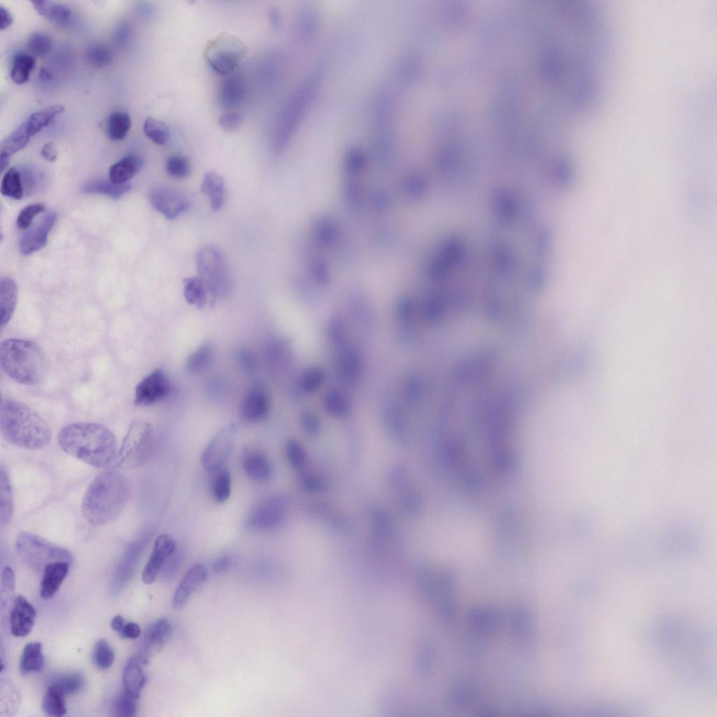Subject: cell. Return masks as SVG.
<instances>
[{
  "mask_svg": "<svg viewBox=\"0 0 717 717\" xmlns=\"http://www.w3.org/2000/svg\"><path fill=\"white\" fill-rule=\"evenodd\" d=\"M123 639H137L141 635L139 626L133 622L126 623L123 628L119 632Z\"/></svg>",
  "mask_w": 717,
  "mask_h": 717,
  "instance_id": "54",
  "label": "cell"
},
{
  "mask_svg": "<svg viewBox=\"0 0 717 717\" xmlns=\"http://www.w3.org/2000/svg\"><path fill=\"white\" fill-rule=\"evenodd\" d=\"M399 315L404 319H407L410 317L412 315V308L409 302L403 301L399 308Z\"/></svg>",
  "mask_w": 717,
  "mask_h": 717,
  "instance_id": "61",
  "label": "cell"
},
{
  "mask_svg": "<svg viewBox=\"0 0 717 717\" xmlns=\"http://www.w3.org/2000/svg\"><path fill=\"white\" fill-rule=\"evenodd\" d=\"M301 421L303 428L310 432H315L318 429V420L313 414L310 413L303 414Z\"/></svg>",
  "mask_w": 717,
  "mask_h": 717,
  "instance_id": "58",
  "label": "cell"
},
{
  "mask_svg": "<svg viewBox=\"0 0 717 717\" xmlns=\"http://www.w3.org/2000/svg\"><path fill=\"white\" fill-rule=\"evenodd\" d=\"M68 562H54L44 570L40 595L43 599L52 598L59 591L70 571Z\"/></svg>",
  "mask_w": 717,
  "mask_h": 717,
  "instance_id": "20",
  "label": "cell"
},
{
  "mask_svg": "<svg viewBox=\"0 0 717 717\" xmlns=\"http://www.w3.org/2000/svg\"><path fill=\"white\" fill-rule=\"evenodd\" d=\"M242 465L246 474L257 481H265L271 476L270 460L262 451L245 448L242 455Z\"/></svg>",
  "mask_w": 717,
  "mask_h": 717,
  "instance_id": "19",
  "label": "cell"
},
{
  "mask_svg": "<svg viewBox=\"0 0 717 717\" xmlns=\"http://www.w3.org/2000/svg\"><path fill=\"white\" fill-rule=\"evenodd\" d=\"M37 613L33 605L22 596L15 601L10 613V622L12 634L17 637L29 635L35 625Z\"/></svg>",
  "mask_w": 717,
  "mask_h": 717,
  "instance_id": "18",
  "label": "cell"
},
{
  "mask_svg": "<svg viewBox=\"0 0 717 717\" xmlns=\"http://www.w3.org/2000/svg\"><path fill=\"white\" fill-rule=\"evenodd\" d=\"M31 136L24 123L0 144V156L10 158L29 144Z\"/></svg>",
  "mask_w": 717,
  "mask_h": 717,
  "instance_id": "34",
  "label": "cell"
},
{
  "mask_svg": "<svg viewBox=\"0 0 717 717\" xmlns=\"http://www.w3.org/2000/svg\"><path fill=\"white\" fill-rule=\"evenodd\" d=\"M18 300V288L15 281L9 277L0 280V303H1L2 322L3 329L10 322L16 310Z\"/></svg>",
  "mask_w": 717,
  "mask_h": 717,
  "instance_id": "22",
  "label": "cell"
},
{
  "mask_svg": "<svg viewBox=\"0 0 717 717\" xmlns=\"http://www.w3.org/2000/svg\"><path fill=\"white\" fill-rule=\"evenodd\" d=\"M0 363L14 381L36 386L45 378V357L40 347L30 340L10 338L0 345Z\"/></svg>",
  "mask_w": 717,
  "mask_h": 717,
  "instance_id": "4",
  "label": "cell"
},
{
  "mask_svg": "<svg viewBox=\"0 0 717 717\" xmlns=\"http://www.w3.org/2000/svg\"><path fill=\"white\" fill-rule=\"evenodd\" d=\"M201 193L209 197L213 211H220L226 199L225 179L215 172H207L204 176Z\"/></svg>",
  "mask_w": 717,
  "mask_h": 717,
  "instance_id": "21",
  "label": "cell"
},
{
  "mask_svg": "<svg viewBox=\"0 0 717 717\" xmlns=\"http://www.w3.org/2000/svg\"><path fill=\"white\" fill-rule=\"evenodd\" d=\"M36 63V59L31 55H17L14 60L11 72L13 81L17 84H24L29 82Z\"/></svg>",
  "mask_w": 717,
  "mask_h": 717,
  "instance_id": "39",
  "label": "cell"
},
{
  "mask_svg": "<svg viewBox=\"0 0 717 717\" xmlns=\"http://www.w3.org/2000/svg\"><path fill=\"white\" fill-rule=\"evenodd\" d=\"M143 129L146 137L158 145L166 144L170 137L168 126L164 122L153 117L145 119Z\"/></svg>",
  "mask_w": 717,
  "mask_h": 717,
  "instance_id": "40",
  "label": "cell"
},
{
  "mask_svg": "<svg viewBox=\"0 0 717 717\" xmlns=\"http://www.w3.org/2000/svg\"><path fill=\"white\" fill-rule=\"evenodd\" d=\"M129 484L120 473L106 471L89 485L82 504L84 518L93 526H102L121 513L129 497Z\"/></svg>",
  "mask_w": 717,
  "mask_h": 717,
  "instance_id": "2",
  "label": "cell"
},
{
  "mask_svg": "<svg viewBox=\"0 0 717 717\" xmlns=\"http://www.w3.org/2000/svg\"><path fill=\"white\" fill-rule=\"evenodd\" d=\"M184 296L187 302L197 308H204L210 296L208 289L199 277L187 278L183 280Z\"/></svg>",
  "mask_w": 717,
  "mask_h": 717,
  "instance_id": "30",
  "label": "cell"
},
{
  "mask_svg": "<svg viewBox=\"0 0 717 717\" xmlns=\"http://www.w3.org/2000/svg\"><path fill=\"white\" fill-rule=\"evenodd\" d=\"M40 77L43 80H49L52 78V75L46 69H42L40 71Z\"/></svg>",
  "mask_w": 717,
  "mask_h": 717,
  "instance_id": "63",
  "label": "cell"
},
{
  "mask_svg": "<svg viewBox=\"0 0 717 717\" xmlns=\"http://www.w3.org/2000/svg\"><path fill=\"white\" fill-rule=\"evenodd\" d=\"M126 621L123 617L118 615L115 617L111 622V628L117 632H119L125 625Z\"/></svg>",
  "mask_w": 717,
  "mask_h": 717,
  "instance_id": "62",
  "label": "cell"
},
{
  "mask_svg": "<svg viewBox=\"0 0 717 717\" xmlns=\"http://www.w3.org/2000/svg\"><path fill=\"white\" fill-rule=\"evenodd\" d=\"M131 188L129 184L115 185L110 181H94L86 183L82 190L86 194L103 195L117 200L129 193Z\"/></svg>",
  "mask_w": 717,
  "mask_h": 717,
  "instance_id": "32",
  "label": "cell"
},
{
  "mask_svg": "<svg viewBox=\"0 0 717 717\" xmlns=\"http://www.w3.org/2000/svg\"><path fill=\"white\" fill-rule=\"evenodd\" d=\"M176 550L172 536L167 533L159 534L155 540L150 558L142 573V581L146 584H153L166 562Z\"/></svg>",
  "mask_w": 717,
  "mask_h": 717,
  "instance_id": "13",
  "label": "cell"
},
{
  "mask_svg": "<svg viewBox=\"0 0 717 717\" xmlns=\"http://www.w3.org/2000/svg\"><path fill=\"white\" fill-rule=\"evenodd\" d=\"M16 550L23 561L36 571H44L49 564L54 562L71 564L73 561V556L68 550L26 531L18 535Z\"/></svg>",
  "mask_w": 717,
  "mask_h": 717,
  "instance_id": "6",
  "label": "cell"
},
{
  "mask_svg": "<svg viewBox=\"0 0 717 717\" xmlns=\"http://www.w3.org/2000/svg\"><path fill=\"white\" fill-rule=\"evenodd\" d=\"M86 58L90 65L102 68L109 66L113 59L112 53L105 46L96 45L89 48Z\"/></svg>",
  "mask_w": 717,
  "mask_h": 717,
  "instance_id": "46",
  "label": "cell"
},
{
  "mask_svg": "<svg viewBox=\"0 0 717 717\" xmlns=\"http://www.w3.org/2000/svg\"><path fill=\"white\" fill-rule=\"evenodd\" d=\"M324 407L328 413L337 416L346 414L348 409L345 398L337 391H331L326 395Z\"/></svg>",
  "mask_w": 717,
  "mask_h": 717,
  "instance_id": "44",
  "label": "cell"
},
{
  "mask_svg": "<svg viewBox=\"0 0 717 717\" xmlns=\"http://www.w3.org/2000/svg\"><path fill=\"white\" fill-rule=\"evenodd\" d=\"M231 564L232 561L229 557H225L220 558L215 562L213 570L217 573L225 572L229 569Z\"/></svg>",
  "mask_w": 717,
  "mask_h": 717,
  "instance_id": "59",
  "label": "cell"
},
{
  "mask_svg": "<svg viewBox=\"0 0 717 717\" xmlns=\"http://www.w3.org/2000/svg\"><path fill=\"white\" fill-rule=\"evenodd\" d=\"M23 183V176L20 171L15 167L10 169L2 181V195L12 199L21 200L24 195Z\"/></svg>",
  "mask_w": 717,
  "mask_h": 717,
  "instance_id": "35",
  "label": "cell"
},
{
  "mask_svg": "<svg viewBox=\"0 0 717 717\" xmlns=\"http://www.w3.org/2000/svg\"><path fill=\"white\" fill-rule=\"evenodd\" d=\"M0 157H1V170L2 172H4L9 165L10 158L5 156Z\"/></svg>",
  "mask_w": 717,
  "mask_h": 717,
  "instance_id": "64",
  "label": "cell"
},
{
  "mask_svg": "<svg viewBox=\"0 0 717 717\" xmlns=\"http://www.w3.org/2000/svg\"><path fill=\"white\" fill-rule=\"evenodd\" d=\"M325 374L319 368H312L305 372L300 382L302 390L308 393L317 391L323 385Z\"/></svg>",
  "mask_w": 717,
  "mask_h": 717,
  "instance_id": "48",
  "label": "cell"
},
{
  "mask_svg": "<svg viewBox=\"0 0 717 717\" xmlns=\"http://www.w3.org/2000/svg\"><path fill=\"white\" fill-rule=\"evenodd\" d=\"M46 207L44 204H37L29 206L24 209L19 215L17 224L22 230L29 229L33 223V219L38 215L44 213Z\"/></svg>",
  "mask_w": 717,
  "mask_h": 717,
  "instance_id": "49",
  "label": "cell"
},
{
  "mask_svg": "<svg viewBox=\"0 0 717 717\" xmlns=\"http://www.w3.org/2000/svg\"><path fill=\"white\" fill-rule=\"evenodd\" d=\"M151 206L168 220H174L188 211L190 203L188 197L176 189L158 186L149 194Z\"/></svg>",
  "mask_w": 717,
  "mask_h": 717,
  "instance_id": "10",
  "label": "cell"
},
{
  "mask_svg": "<svg viewBox=\"0 0 717 717\" xmlns=\"http://www.w3.org/2000/svg\"><path fill=\"white\" fill-rule=\"evenodd\" d=\"M14 22L11 13L3 6L0 7V29L1 31L8 29Z\"/></svg>",
  "mask_w": 717,
  "mask_h": 717,
  "instance_id": "57",
  "label": "cell"
},
{
  "mask_svg": "<svg viewBox=\"0 0 717 717\" xmlns=\"http://www.w3.org/2000/svg\"><path fill=\"white\" fill-rule=\"evenodd\" d=\"M141 663L133 656L125 667L123 681L126 692L138 699L146 679L140 666Z\"/></svg>",
  "mask_w": 717,
  "mask_h": 717,
  "instance_id": "27",
  "label": "cell"
},
{
  "mask_svg": "<svg viewBox=\"0 0 717 717\" xmlns=\"http://www.w3.org/2000/svg\"><path fill=\"white\" fill-rule=\"evenodd\" d=\"M52 684L68 696L80 691L84 686L85 680L82 674L74 672L58 677Z\"/></svg>",
  "mask_w": 717,
  "mask_h": 717,
  "instance_id": "41",
  "label": "cell"
},
{
  "mask_svg": "<svg viewBox=\"0 0 717 717\" xmlns=\"http://www.w3.org/2000/svg\"><path fill=\"white\" fill-rule=\"evenodd\" d=\"M0 429L10 444L27 450H38L52 441L48 423L28 405L4 400L0 407Z\"/></svg>",
  "mask_w": 717,
  "mask_h": 717,
  "instance_id": "3",
  "label": "cell"
},
{
  "mask_svg": "<svg viewBox=\"0 0 717 717\" xmlns=\"http://www.w3.org/2000/svg\"><path fill=\"white\" fill-rule=\"evenodd\" d=\"M332 339L335 342H340L344 337V329L340 322H335L331 329Z\"/></svg>",
  "mask_w": 717,
  "mask_h": 717,
  "instance_id": "60",
  "label": "cell"
},
{
  "mask_svg": "<svg viewBox=\"0 0 717 717\" xmlns=\"http://www.w3.org/2000/svg\"><path fill=\"white\" fill-rule=\"evenodd\" d=\"M32 3L40 15L57 26H65L70 20L72 12L67 5L47 0L33 1Z\"/></svg>",
  "mask_w": 717,
  "mask_h": 717,
  "instance_id": "25",
  "label": "cell"
},
{
  "mask_svg": "<svg viewBox=\"0 0 717 717\" xmlns=\"http://www.w3.org/2000/svg\"><path fill=\"white\" fill-rule=\"evenodd\" d=\"M137 700L126 690L121 693L114 703V715L121 717L134 716L137 710Z\"/></svg>",
  "mask_w": 717,
  "mask_h": 717,
  "instance_id": "45",
  "label": "cell"
},
{
  "mask_svg": "<svg viewBox=\"0 0 717 717\" xmlns=\"http://www.w3.org/2000/svg\"><path fill=\"white\" fill-rule=\"evenodd\" d=\"M239 365L246 370H251L255 368V358L248 349H241L237 354Z\"/></svg>",
  "mask_w": 717,
  "mask_h": 717,
  "instance_id": "53",
  "label": "cell"
},
{
  "mask_svg": "<svg viewBox=\"0 0 717 717\" xmlns=\"http://www.w3.org/2000/svg\"><path fill=\"white\" fill-rule=\"evenodd\" d=\"M56 219V213L47 214L34 227L22 236L20 243V249L23 255H31L40 250L47 245L48 236L54 226Z\"/></svg>",
  "mask_w": 717,
  "mask_h": 717,
  "instance_id": "16",
  "label": "cell"
},
{
  "mask_svg": "<svg viewBox=\"0 0 717 717\" xmlns=\"http://www.w3.org/2000/svg\"><path fill=\"white\" fill-rule=\"evenodd\" d=\"M52 38L45 33H35L28 41L29 50L33 54L38 57L47 56L52 50Z\"/></svg>",
  "mask_w": 717,
  "mask_h": 717,
  "instance_id": "47",
  "label": "cell"
},
{
  "mask_svg": "<svg viewBox=\"0 0 717 717\" xmlns=\"http://www.w3.org/2000/svg\"><path fill=\"white\" fill-rule=\"evenodd\" d=\"M270 409L271 400L268 391L262 386H255L245 395L241 414L246 421L257 423L266 417Z\"/></svg>",
  "mask_w": 717,
  "mask_h": 717,
  "instance_id": "15",
  "label": "cell"
},
{
  "mask_svg": "<svg viewBox=\"0 0 717 717\" xmlns=\"http://www.w3.org/2000/svg\"><path fill=\"white\" fill-rule=\"evenodd\" d=\"M66 695L56 686L51 684L45 695L43 708L45 713L54 717H61L67 712Z\"/></svg>",
  "mask_w": 717,
  "mask_h": 717,
  "instance_id": "33",
  "label": "cell"
},
{
  "mask_svg": "<svg viewBox=\"0 0 717 717\" xmlns=\"http://www.w3.org/2000/svg\"><path fill=\"white\" fill-rule=\"evenodd\" d=\"M170 391L168 376L164 370L157 369L136 386L134 403L139 407L151 406L164 400Z\"/></svg>",
  "mask_w": 717,
  "mask_h": 717,
  "instance_id": "11",
  "label": "cell"
},
{
  "mask_svg": "<svg viewBox=\"0 0 717 717\" xmlns=\"http://www.w3.org/2000/svg\"><path fill=\"white\" fill-rule=\"evenodd\" d=\"M166 171L170 176L174 179H185L191 172L190 161L183 156H172L167 160Z\"/></svg>",
  "mask_w": 717,
  "mask_h": 717,
  "instance_id": "42",
  "label": "cell"
},
{
  "mask_svg": "<svg viewBox=\"0 0 717 717\" xmlns=\"http://www.w3.org/2000/svg\"><path fill=\"white\" fill-rule=\"evenodd\" d=\"M14 512L13 490L8 475L3 467L0 470V523H10Z\"/></svg>",
  "mask_w": 717,
  "mask_h": 717,
  "instance_id": "28",
  "label": "cell"
},
{
  "mask_svg": "<svg viewBox=\"0 0 717 717\" xmlns=\"http://www.w3.org/2000/svg\"><path fill=\"white\" fill-rule=\"evenodd\" d=\"M132 120L129 114L121 112L112 114L107 123V133L110 138L114 141L123 139L130 130Z\"/></svg>",
  "mask_w": 717,
  "mask_h": 717,
  "instance_id": "38",
  "label": "cell"
},
{
  "mask_svg": "<svg viewBox=\"0 0 717 717\" xmlns=\"http://www.w3.org/2000/svg\"><path fill=\"white\" fill-rule=\"evenodd\" d=\"M144 162L137 155L128 156L110 169V181L115 185H124L141 169Z\"/></svg>",
  "mask_w": 717,
  "mask_h": 717,
  "instance_id": "23",
  "label": "cell"
},
{
  "mask_svg": "<svg viewBox=\"0 0 717 717\" xmlns=\"http://www.w3.org/2000/svg\"><path fill=\"white\" fill-rule=\"evenodd\" d=\"M59 443L68 455L98 469L114 465L118 453L114 433L98 423L69 425L60 432Z\"/></svg>",
  "mask_w": 717,
  "mask_h": 717,
  "instance_id": "1",
  "label": "cell"
},
{
  "mask_svg": "<svg viewBox=\"0 0 717 717\" xmlns=\"http://www.w3.org/2000/svg\"><path fill=\"white\" fill-rule=\"evenodd\" d=\"M243 121V116L241 113L231 112L222 115L220 118L219 123L223 129L227 131H233L240 127Z\"/></svg>",
  "mask_w": 717,
  "mask_h": 717,
  "instance_id": "52",
  "label": "cell"
},
{
  "mask_svg": "<svg viewBox=\"0 0 717 717\" xmlns=\"http://www.w3.org/2000/svg\"><path fill=\"white\" fill-rule=\"evenodd\" d=\"M199 277L213 298L227 296L232 287V276L223 253L216 247L208 246L200 250L197 258Z\"/></svg>",
  "mask_w": 717,
  "mask_h": 717,
  "instance_id": "5",
  "label": "cell"
},
{
  "mask_svg": "<svg viewBox=\"0 0 717 717\" xmlns=\"http://www.w3.org/2000/svg\"><path fill=\"white\" fill-rule=\"evenodd\" d=\"M232 490L231 472L227 469H220L214 476L211 483V492L214 500L219 503L225 502L229 499Z\"/></svg>",
  "mask_w": 717,
  "mask_h": 717,
  "instance_id": "37",
  "label": "cell"
},
{
  "mask_svg": "<svg viewBox=\"0 0 717 717\" xmlns=\"http://www.w3.org/2000/svg\"><path fill=\"white\" fill-rule=\"evenodd\" d=\"M41 155L46 160L54 162L58 157V150L56 145L53 142L45 144L42 149Z\"/></svg>",
  "mask_w": 717,
  "mask_h": 717,
  "instance_id": "56",
  "label": "cell"
},
{
  "mask_svg": "<svg viewBox=\"0 0 717 717\" xmlns=\"http://www.w3.org/2000/svg\"><path fill=\"white\" fill-rule=\"evenodd\" d=\"M216 356L215 347L211 343H204L194 351L188 357L186 368L192 375H200L210 369Z\"/></svg>",
  "mask_w": 717,
  "mask_h": 717,
  "instance_id": "26",
  "label": "cell"
},
{
  "mask_svg": "<svg viewBox=\"0 0 717 717\" xmlns=\"http://www.w3.org/2000/svg\"><path fill=\"white\" fill-rule=\"evenodd\" d=\"M93 657L98 667L101 670H107L113 664L115 656L107 641L101 639L96 644Z\"/></svg>",
  "mask_w": 717,
  "mask_h": 717,
  "instance_id": "43",
  "label": "cell"
},
{
  "mask_svg": "<svg viewBox=\"0 0 717 717\" xmlns=\"http://www.w3.org/2000/svg\"><path fill=\"white\" fill-rule=\"evenodd\" d=\"M64 110L62 105L48 107L31 114L24 125L29 134L33 137L48 126L56 116L62 114Z\"/></svg>",
  "mask_w": 717,
  "mask_h": 717,
  "instance_id": "31",
  "label": "cell"
},
{
  "mask_svg": "<svg viewBox=\"0 0 717 717\" xmlns=\"http://www.w3.org/2000/svg\"><path fill=\"white\" fill-rule=\"evenodd\" d=\"M236 432V426L232 425L221 429L213 437L202 454L204 469L210 472L221 469L234 449Z\"/></svg>",
  "mask_w": 717,
  "mask_h": 717,
  "instance_id": "9",
  "label": "cell"
},
{
  "mask_svg": "<svg viewBox=\"0 0 717 717\" xmlns=\"http://www.w3.org/2000/svg\"><path fill=\"white\" fill-rule=\"evenodd\" d=\"M339 365L341 375L347 381L356 380L358 376L361 375V360L357 352L352 349H347L342 352Z\"/></svg>",
  "mask_w": 717,
  "mask_h": 717,
  "instance_id": "36",
  "label": "cell"
},
{
  "mask_svg": "<svg viewBox=\"0 0 717 717\" xmlns=\"http://www.w3.org/2000/svg\"><path fill=\"white\" fill-rule=\"evenodd\" d=\"M2 585L6 592H12L15 588V573L10 567H6L2 574Z\"/></svg>",
  "mask_w": 717,
  "mask_h": 717,
  "instance_id": "55",
  "label": "cell"
},
{
  "mask_svg": "<svg viewBox=\"0 0 717 717\" xmlns=\"http://www.w3.org/2000/svg\"><path fill=\"white\" fill-rule=\"evenodd\" d=\"M152 439V426L146 421H134L118 451L114 465L126 469L140 467L150 454Z\"/></svg>",
  "mask_w": 717,
  "mask_h": 717,
  "instance_id": "8",
  "label": "cell"
},
{
  "mask_svg": "<svg viewBox=\"0 0 717 717\" xmlns=\"http://www.w3.org/2000/svg\"><path fill=\"white\" fill-rule=\"evenodd\" d=\"M45 667V657L40 642H31L24 649L20 663L23 674L41 672Z\"/></svg>",
  "mask_w": 717,
  "mask_h": 717,
  "instance_id": "29",
  "label": "cell"
},
{
  "mask_svg": "<svg viewBox=\"0 0 717 717\" xmlns=\"http://www.w3.org/2000/svg\"><path fill=\"white\" fill-rule=\"evenodd\" d=\"M207 579V571L202 564L193 566L179 583L172 599V607L179 611L184 609L195 591Z\"/></svg>",
  "mask_w": 717,
  "mask_h": 717,
  "instance_id": "17",
  "label": "cell"
},
{
  "mask_svg": "<svg viewBox=\"0 0 717 717\" xmlns=\"http://www.w3.org/2000/svg\"><path fill=\"white\" fill-rule=\"evenodd\" d=\"M285 515L284 501L273 497L259 504L250 513L248 522L250 527L256 529H271L281 524Z\"/></svg>",
  "mask_w": 717,
  "mask_h": 717,
  "instance_id": "14",
  "label": "cell"
},
{
  "mask_svg": "<svg viewBox=\"0 0 717 717\" xmlns=\"http://www.w3.org/2000/svg\"><path fill=\"white\" fill-rule=\"evenodd\" d=\"M286 453L289 461L294 469H301L305 462V455L301 446L294 440L286 445Z\"/></svg>",
  "mask_w": 717,
  "mask_h": 717,
  "instance_id": "51",
  "label": "cell"
},
{
  "mask_svg": "<svg viewBox=\"0 0 717 717\" xmlns=\"http://www.w3.org/2000/svg\"><path fill=\"white\" fill-rule=\"evenodd\" d=\"M184 560L183 552L176 550L163 565L160 572L165 580H171L181 568Z\"/></svg>",
  "mask_w": 717,
  "mask_h": 717,
  "instance_id": "50",
  "label": "cell"
},
{
  "mask_svg": "<svg viewBox=\"0 0 717 717\" xmlns=\"http://www.w3.org/2000/svg\"><path fill=\"white\" fill-rule=\"evenodd\" d=\"M246 85L243 80L233 77L225 80L220 85L219 102L224 108H234L241 104L246 95Z\"/></svg>",
  "mask_w": 717,
  "mask_h": 717,
  "instance_id": "24",
  "label": "cell"
},
{
  "mask_svg": "<svg viewBox=\"0 0 717 717\" xmlns=\"http://www.w3.org/2000/svg\"><path fill=\"white\" fill-rule=\"evenodd\" d=\"M172 635V628L167 619H161L151 624L144 634L135 657L141 665H146L152 656L166 645Z\"/></svg>",
  "mask_w": 717,
  "mask_h": 717,
  "instance_id": "12",
  "label": "cell"
},
{
  "mask_svg": "<svg viewBox=\"0 0 717 717\" xmlns=\"http://www.w3.org/2000/svg\"><path fill=\"white\" fill-rule=\"evenodd\" d=\"M248 54L246 44L237 36L222 33L211 40L205 50L210 67L222 75L232 74Z\"/></svg>",
  "mask_w": 717,
  "mask_h": 717,
  "instance_id": "7",
  "label": "cell"
}]
</instances>
